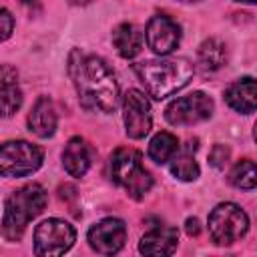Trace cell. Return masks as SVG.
<instances>
[{
  "label": "cell",
  "mask_w": 257,
  "mask_h": 257,
  "mask_svg": "<svg viewBox=\"0 0 257 257\" xmlns=\"http://www.w3.org/2000/svg\"><path fill=\"white\" fill-rule=\"evenodd\" d=\"M68 70L78 98L86 108L100 110L104 114L114 112L120 98L118 80L102 58L74 50L68 60Z\"/></svg>",
  "instance_id": "6da1fadb"
},
{
  "label": "cell",
  "mask_w": 257,
  "mask_h": 257,
  "mask_svg": "<svg viewBox=\"0 0 257 257\" xmlns=\"http://www.w3.org/2000/svg\"><path fill=\"white\" fill-rule=\"evenodd\" d=\"M135 72L143 82L147 94L157 100H163L191 82L195 66L187 58H161L135 64Z\"/></svg>",
  "instance_id": "7a4b0ae2"
},
{
  "label": "cell",
  "mask_w": 257,
  "mask_h": 257,
  "mask_svg": "<svg viewBox=\"0 0 257 257\" xmlns=\"http://www.w3.org/2000/svg\"><path fill=\"white\" fill-rule=\"evenodd\" d=\"M46 207V191L38 183H28L14 191L4 203L2 235L8 241H20L28 223Z\"/></svg>",
  "instance_id": "3957f363"
},
{
  "label": "cell",
  "mask_w": 257,
  "mask_h": 257,
  "mask_svg": "<svg viewBox=\"0 0 257 257\" xmlns=\"http://www.w3.org/2000/svg\"><path fill=\"white\" fill-rule=\"evenodd\" d=\"M110 179L126 191L133 199H143L151 187L153 177L143 165V155L137 149H116L110 157Z\"/></svg>",
  "instance_id": "277c9868"
},
{
  "label": "cell",
  "mask_w": 257,
  "mask_h": 257,
  "mask_svg": "<svg viewBox=\"0 0 257 257\" xmlns=\"http://www.w3.org/2000/svg\"><path fill=\"white\" fill-rule=\"evenodd\" d=\"M209 235L215 245L227 247L237 243L249 231L247 213L235 203H219L209 213Z\"/></svg>",
  "instance_id": "5b68a950"
},
{
  "label": "cell",
  "mask_w": 257,
  "mask_h": 257,
  "mask_svg": "<svg viewBox=\"0 0 257 257\" xmlns=\"http://www.w3.org/2000/svg\"><path fill=\"white\" fill-rule=\"evenodd\" d=\"M44 153L38 145L28 141H6L0 145V175L28 177L40 169Z\"/></svg>",
  "instance_id": "8992f818"
},
{
  "label": "cell",
  "mask_w": 257,
  "mask_h": 257,
  "mask_svg": "<svg viewBox=\"0 0 257 257\" xmlns=\"http://www.w3.org/2000/svg\"><path fill=\"white\" fill-rule=\"evenodd\" d=\"M76 241V231L62 219H46L34 229V253L42 257H56L66 253Z\"/></svg>",
  "instance_id": "52a82bcc"
},
{
  "label": "cell",
  "mask_w": 257,
  "mask_h": 257,
  "mask_svg": "<svg viewBox=\"0 0 257 257\" xmlns=\"http://www.w3.org/2000/svg\"><path fill=\"white\" fill-rule=\"evenodd\" d=\"M211 114H213V100L209 94H205L201 90L179 96V98L171 100L169 106L165 108V118L173 126L197 124V122L211 118Z\"/></svg>",
  "instance_id": "ba28073f"
},
{
  "label": "cell",
  "mask_w": 257,
  "mask_h": 257,
  "mask_svg": "<svg viewBox=\"0 0 257 257\" xmlns=\"http://www.w3.org/2000/svg\"><path fill=\"white\" fill-rule=\"evenodd\" d=\"M122 120L126 137L131 139H145L153 124L151 114V102L145 96V92L131 88L122 96Z\"/></svg>",
  "instance_id": "9c48e42d"
},
{
  "label": "cell",
  "mask_w": 257,
  "mask_h": 257,
  "mask_svg": "<svg viewBox=\"0 0 257 257\" xmlns=\"http://www.w3.org/2000/svg\"><path fill=\"white\" fill-rule=\"evenodd\" d=\"M86 241L90 249L96 251L98 255H114L124 247L126 225L116 217H106L88 229Z\"/></svg>",
  "instance_id": "30bf717a"
},
{
  "label": "cell",
  "mask_w": 257,
  "mask_h": 257,
  "mask_svg": "<svg viewBox=\"0 0 257 257\" xmlns=\"http://www.w3.org/2000/svg\"><path fill=\"white\" fill-rule=\"evenodd\" d=\"M145 38H147V46L159 54V56H167L171 54L179 42H181V26L177 24V20H173L171 16L165 14H155L145 28Z\"/></svg>",
  "instance_id": "8fae6325"
},
{
  "label": "cell",
  "mask_w": 257,
  "mask_h": 257,
  "mask_svg": "<svg viewBox=\"0 0 257 257\" xmlns=\"http://www.w3.org/2000/svg\"><path fill=\"white\" fill-rule=\"evenodd\" d=\"M179 231L169 225H159L145 233L139 241V251L143 255H171L177 249Z\"/></svg>",
  "instance_id": "7c38bea8"
},
{
  "label": "cell",
  "mask_w": 257,
  "mask_h": 257,
  "mask_svg": "<svg viewBox=\"0 0 257 257\" xmlns=\"http://www.w3.org/2000/svg\"><path fill=\"white\" fill-rule=\"evenodd\" d=\"M56 124H58V116L52 100L48 96H40L28 112V131L40 139H48L56 133Z\"/></svg>",
  "instance_id": "4fadbf2b"
},
{
  "label": "cell",
  "mask_w": 257,
  "mask_h": 257,
  "mask_svg": "<svg viewBox=\"0 0 257 257\" xmlns=\"http://www.w3.org/2000/svg\"><path fill=\"white\" fill-rule=\"evenodd\" d=\"M255 94H257L255 78L245 76V78H239L233 84H229V88L225 90V100L233 110H237L241 114H251V112H255V104H257Z\"/></svg>",
  "instance_id": "5bb4252c"
},
{
  "label": "cell",
  "mask_w": 257,
  "mask_h": 257,
  "mask_svg": "<svg viewBox=\"0 0 257 257\" xmlns=\"http://www.w3.org/2000/svg\"><path fill=\"white\" fill-rule=\"evenodd\" d=\"M62 167L70 177H84L90 169V149L84 139L72 137L62 151Z\"/></svg>",
  "instance_id": "9a60e30c"
},
{
  "label": "cell",
  "mask_w": 257,
  "mask_h": 257,
  "mask_svg": "<svg viewBox=\"0 0 257 257\" xmlns=\"http://www.w3.org/2000/svg\"><path fill=\"white\" fill-rule=\"evenodd\" d=\"M112 44L122 58L131 60L143 50V32L135 24L122 22L112 30Z\"/></svg>",
  "instance_id": "2e32d148"
},
{
  "label": "cell",
  "mask_w": 257,
  "mask_h": 257,
  "mask_svg": "<svg viewBox=\"0 0 257 257\" xmlns=\"http://www.w3.org/2000/svg\"><path fill=\"white\" fill-rule=\"evenodd\" d=\"M177 151H179V141H177V137H175L173 133H169V131L157 133V135L151 139V143H149V157H151V161H155L157 165L169 163V161L177 155Z\"/></svg>",
  "instance_id": "e0dca14e"
},
{
  "label": "cell",
  "mask_w": 257,
  "mask_h": 257,
  "mask_svg": "<svg viewBox=\"0 0 257 257\" xmlns=\"http://www.w3.org/2000/svg\"><path fill=\"white\" fill-rule=\"evenodd\" d=\"M197 58H199V64L205 70H217L227 60V48L219 38H207L199 46Z\"/></svg>",
  "instance_id": "ac0fdd59"
},
{
  "label": "cell",
  "mask_w": 257,
  "mask_h": 257,
  "mask_svg": "<svg viewBox=\"0 0 257 257\" xmlns=\"http://www.w3.org/2000/svg\"><path fill=\"white\" fill-rule=\"evenodd\" d=\"M229 183L237 189L243 191H253L257 185V171H255V163L251 159H243L239 161L231 173H229Z\"/></svg>",
  "instance_id": "d6986e66"
},
{
  "label": "cell",
  "mask_w": 257,
  "mask_h": 257,
  "mask_svg": "<svg viewBox=\"0 0 257 257\" xmlns=\"http://www.w3.org/2000/svg\"><path fill=\"white\" fill-rule=\"evenodd\" d=\"M22 106V90L18 88V82L0 84V116L8 118Z\"/></svg>",
  "instance_id": "ffe728a7"
},
{
  "label": "cell",
  "mask_w": 257,
  "mask_h": 257,
  "mask_svg": "<svg viewBox=\"0 0 257 257\" xmlns=\"http://www.w3.org/2000/svg\"><path fill=\"white\" fill-rule=\"evenodd\" d=\"M171 161H173V163H171V173H173L175 179L185 181V183H191V181L199 179L201 169H199L197 161H195L191 155H181V157L175 155Z\"/></svg>",
  "instance_id": "44dd1931"
},
{
  "label": "cell",
  "mask_w": 257,
  "mask_h": 257,
  "mask_svg": "<svg viewBox=\"0 0 257 257\" xmlns=\"http://www.w3.org/2000/svg\"><path fill=\"white\" fill-rule=\"evenodd\" d=\"M227 159H229V149L225 145H215L211 155H209V163L215 169H223L227 165Z\"/></svg>",
  "instance_id": "7402d4cb"
},
{
  "label": "cell",
  "mask_w": 257,
  "mask_h": 257,
  "mask_svg": "<svg viewBox=\"0 0 257 257\" xmlns=\"http://www.w3.org/2000/svg\"><path fill=\"white\" fill-rule=\"evenodd\" d=\"M14 30V18L6 8H0V42H4L6 38H10Z\"/></svg>",
  "instance_id": "603a6c76"
},
{
  "label": "cell",
  "mask_w": 257,
  "mask_h": 257,
  "mask_svg": "<svg viewBox=\"0 0 257 257\" xmlns=\"http://www.w3.org/2000/svg\"><path fill=\"white\" fill-rule=\"evenodd\" d=\"M18 72L12 66H0V84H8V82H16Z\"/></svg>",
  "instance_id": "cb8c5ba5"
},
{
  "label": "cell",
  "mask_w": 257,
  "mask_h": 257,
  "mask_svg": "<svg viewBox=\"0 0 257 257\" xmlns=\"http://www.w3.org/2000/svg\"><path fill=\"white\" fill-rule=\"evenodd\" d=\"M185 229H187V235H199V231H201V225H199V219L197 217H189L187 219V223H185Z\"/></svg>",
  "instance_id": "d4e9b609"
},
{
  "label": "cell",
  "mask_w": 257,
  "mask_h": 257,
  "mask_svg": "<svg viewBox=\"0 0 257 257\" xmlns=\"http://www.w3.org/2000/svg\"><path fill=\"white\" fill-rule=\"evenodd\" d=\"M70 2H72V4H88L90 0H70Z\"/></svg>",
  "instance_id": "484cf974"
},
{
  "label": "cell",
  "mask_w": 257,
  "mask_h": 257,
  "mask_svg": "<svg viewBox=\"0 0 257 257\" xmlns=\"http://www.w3.org/2000/svg\"><path fill=\"white\" fill-rule=\"evenodd\" d=\"M237 2H245V4H255L257 0H237Z\"/></svg>",
  "instance_id": "4316f807"
},
{
  "label": "cell",
  "mask_w": 257,
  "mask_h": 257,
  "mask_svg": "<svg viewBox=\"0 0 257 257\" xmlns=\"http://www.w3.org/2000/svg\"><path fill=\"white\" fill-rule=\"evenodd\" d=\"M179 2H199V0H179Z\"/></svg>",
  "instance_id": "83f0119b"
}]
</instances>
